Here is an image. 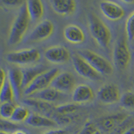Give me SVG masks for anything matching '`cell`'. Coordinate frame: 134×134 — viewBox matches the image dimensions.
Returning <instances> with one entry per match:
<instances>
[{"label":"cell","instance_id":"cell-34","mask_svg":"<svg viewBox=\"0 0 134 134\" xmlns=\"http://www.w3.org/2000/svg\"><path fill=\"white\" fill-rule=\"evenodd\" d=\"M44 134H67L66 131L64 130H52L47 131V132L44 133Z\"/></svg>","mask_w":134,"mask_h":134},{"label":"cell","instance_id":"cell-7","mask_svg":"<svg viewBox=\"0 0 134 134\" xmlns=\"http://www.w3.org/2000/svg\"><path fill=\"white\" fill-rule=\"evenodd\" d=\"M75 70L80 76L92 81H99L101 79L100 74L93 69L85 60L79 55L75 54L72 58Z\"/></svg>","mask_w":134,"mask_h":134},{"label":"cell","instance_id":"cell-2","mask_svg":"<svg viewBox=\"0 0 134 134\" xmlns=\"http://www.w3.org/2000/svg\"><path fill=\"white\" fill-rule=\"evenodd\" d=\"M91 34L100 47L107 48L111 41V33L108 26L94 14L88 17Z\"/></svg>","mask_w":134,"mask_h":134},{"label":"cell","instance_id":"cell-17","mask_svg":"<svg viewBox=\"0 0 134 134\" xmlns=\"http://www.w3.org/2000/svg\"><path fill=\"white\" fill-rule=\"evenodd\" d=\"M127 117L123 114H117L114 115L107 116L100 119L99 124L100 127L105 131L111 132L115 128L124 122Z\"/></svg>","mask_w":134,"mask_h":134},{"label":"cell","instance_id":"cell-6","mask_svg":"<svg viewBox=\"0 0 134 134\" xmlns=\"http://www.w3.org/2000/svg\"><path fill=\"white\" fill-rule=\"evenodd\" d=\"M113 61L117 69L124 70L131 60V52L125 39L120 38L115 43L113 49Z\"/></svg>","mask_w":134,"mask_h":134},{"label":"cell","instance_id":"cell-28","mask_svg":"<svg viewBox=\"0 0 134 134\" xmlns=\"http://www.w3.org/2000/svg\"><path fill=\"white\" fill-rule=\"evenodd\" d=\"M127 37L129 40L132 41L134 40V12L128 17L125 24Z\"/></svg>","mask_w":134,"mask_h":134},{"label":"cell","instance_id":"cell-23","mask_svg":"<svg viewBox=\"0 0 134 134\" xmlns=\"http://www.w3.org/2000/svg\"><path fill=\"white\" fill-rule=\"evenodd\" d=\"M15 97L14 90L9 80H7L3 87H1L0 91V101L1 103H12L14 97Z\"/></svg>","mask_w":134,"mask_h":134},{"label":"cell","instance_id":"cell-1","mask_svg":"<svg viewBox=\"0 0 134 134\" xmlns=\"http://www.w3.org/2000/svg\"><path fill=\"white\" fill-rule=\"evenodd\" d=\"M30 18L26 3L21 5L11 26L8 42L11 45L18 44L24 36L29 26Z\"/></svg>","mask_w":134,"mask_h":134},{"label":"cell","instance_id":"cell-40","mask_svg":"<svg viewBox=\"0 0 134 134\" xmlns=\"http://www.w3.org/2000/svg\"><path fill=\"white\" fill-rule=\"evenodd\" d=\"M133 81H134V75H133Z\"/></svg>","mask_w":134,"mask_h":134},{"label":"cell","instance_id":"cell-24","mask_svg":"<svg viewBox=\"0 0 134 134\" xmlns=\"http://www.w3.org/2000/svg\"><path fill=\"white\" fill-rule=\"evenodd\" d=\"M29 116V111L26 107L23 106H17L10 119L15 123H20L27 120Z\"/></svg>","mask_w":134,"mask_h":134},{"label":"cell","instance_id":"cell-27","mask_svg":"<svg viewBox=\"0 0 134 134\" xmlns=\"http://www.w3.org/2000/svg\"><path fill=\"white\" fill-rule=\"evenodd\" d=\"M78 109V106L75 103H66L58 105L55 109V112L60 115H70Z\"/></svg>","mask_w":134,"mask_h":134},{"label":"cell","instance_id":"cell-19","mask_svg":"<svg viewBox=\"0 0 134 134\" xmlns=\"http://www.w3.org/2000/svg\"><path fill=\"white\" fill-rule=\"evenodd\" d=\"M48 69L46 66L42 65L36 66L27 68L22 70L23 73V88H26L32 83V81L35 79L36 78L42 74L44 72L46 71Z\"/></svg>","mask_w":134,"mask_h":134},{"label":"cell","instance_id":"cell-31","mask_svg":"<svg viewBox=\"0 0 134 134\" xmlns=\"http://www.w3.org/2000/svg\"><path fill=\"white\" fill-rule=\"evenodd\" d=\"M58 114V113H57ZM54 121L57 122V124L64 125L70 123L72 119V117H70V115H60L58 114L54 117Z\"/></svg>","mask_w":134,"mask_h":134},{"label":"cell","instance_id":"cell-8","mask_svg":"<svg viewBox=\"0 0 134 134\" xmlns=\"http://www.w3.org/2000/svg\"><path fill=\"white\" fill-rule=\"evenodd\" d=\"M54 31V25L50 20H45L38 24L27 38L30 42H38L46 40L52 35Z\"/></svg>","mask_w":134,"mask_h":134},{"label":"cell","instance_id":"cell-3","mask_svg":"<svg viewBox=\"0 0 134 134\" xmlns=\"http://www.w3.org/2000/svg\"><path fill=\"white\" fill-rule=\"evenodd\" d=\"M78 54L85 60L100 75H109L113 73V66L106 58L90 50H81Z\"/></svg>","mask_w":134,"mask_h":134},{"label":"cell","instance_id":"cell-35","mask_svg":"<svg viewBox=\"0 0 134 134\" xmlns=\"http://www.w3.org/2000/svg\"><path fill=\"white\" fill-rule=\"evenodd\" d=\"M0 76H1V87H3L5 82H6V74L5 72L4 71L3 69H1V73H0Z\"/></svg>","mask_w":134,"mask_h":134},{"label":"cell","instance_id":"cell-36","mask_svg":"<svg viewBox=\"0 0 134 134\" xmlns=\"http://www.w3.org/2000/svg\"><path fill=\"white\" fill-rule=\"evenodd\" d=\"M123 134H134V125L130 127L126 131L123 133Z\"/></svg>","mask_w":134,"mask_h":134},{"label":"cell","instance_id":"cell-30","mask_svg":"<svg viewBox=\"0 0 134 134\" xmlns=\"http://www.w3.org/2000/svg\"><path fill=\"white\" fill-rule=\"evenodd\" d=\"M97 131V128L93 123H87L79 134H94Z\"/></svg>","mask_w":134,"mask_h":134},{"label":"cell","instance_id":"cell-4","mask_svg":"<svg viewBox=\"0 0 134 134\" xmlns=\"http://www.w3.org/2000/svg\"><path fill=\"white\" fill-rule=\"evenodd\" d=\"M59 70L57 68L51 69L44 72L40 75H38L35 79L24 90V94L27 96H31L32 94L41 91L45 88L50 87L52 81L56 76L59 74Z\"/></svg>","mask_w":134,"mask_h":134},{"label":"cell","instance_id":"cell-15","mask_svg":"<svg viewBox=\"0 0 134 134\" xmlns=\"http://www.w3.org/2000/svg\"><path fill=\"white\" fill-rule=\"evenodd\" d=\"M64 37L72 44H81L85 40L83 31L77 25L69 24L64 30Z\"/></svg>","mask_w":134,"mask_h":134},{"label":"cell","instance_id":"cell-29","mask_svg":"<svg viewBox=\"0 0 134 134\" xmlns=\"http://www.w3.org/2000/svg\"><path fill=\"white\" fill-rule=\"evenodd\" d=\"M131 126V121L129 120L127 117L124 122H122L121 124H119V125H117L115 128L114 130L113 131H111V134H123L124 131H126L128 128Z\"/></svg>","mask_w":134,"mask_h":134},{"label":"cell","instance_id":"cell-16","mask_svg":"<svg viewBox=\"0 0 134 134\" xmlns=\"http://www.w3.org/2000/svg\"><path fill=\"white\" fill-rule=\"evenodd\" d=\"M50 3L53 10L61 15H70L76 9V2L74 0H52Z\"/></svg>","mask_w":134,"mask_h":134},{"label":"cell","instance_id":"cell-33","mask_svg":"<svg viewBox=\"0 0 134 134\" xmlns=\"http://www.w3.org/2000/svg\"><path fill=\"white\" fill-rule=\"evenodd\" d=\"M3 3L8 5H17L19 4H23L24 2L19 0H3Z\"/></svg>","mask_w":134,"mask_h":134},{"label":"cell","instance_id":"cell-9","mask_svg":"<svg viewBox=\"0 0 134 134\" xmlns=\"http://www.w3.org/2000/svg\"><path fill=\"white\" fill-rule=\"evenodd\" d=\"M44 56L48 62L53 64H63L70 60V54L66 48L53 46L44 51Z\"/></svg>","mask_w":134,"mask_h":134},{"label":"cell","instance_id":"cell-25","mask_svg":"<svg viewBox=\"0 0 134 134\" xmlns=\"http://www.w3.org/2000/svg\"><path fill=\"white\" fill-rule=\"evenodd\" d=\"M15 105L12 103H1L0 106V115L2 119L5 120L8 119H11L15 109Z\"/></svg>","mask_w":134,"mask_h":134},{"label":"cell","instance_id":"cell-12","mask_svg":"<svg viewBox=\"0 0 134 134\" xmlns=\"http://www.w3.org/2000/svg\"><path fill=\"white\" fill-rule=\"evenodd\" d=\"M98 99L105 104H113L120 100V93L118 87L113 84L103 86L97 93Z\"/></svg>","mask_w":134,"mask_h":134},{"label":"cell","instance_id":"cell-22","mask_svg":"<svg viewBox=\"0 0 134 134\" xmlns=\"http://www.w3.org/2000/svg\"><path fill=\"white\" fill-rule=\"evenodd\" d=\"M26 123L27 125L33 127H55L57 125V122L54 119H50L49 117L40 115L39 114L33 113L30 115Z\"/></svg>","mask_w":134,"mask_h":134},{"label":"cell","instance_id":"cell-38","mask_svg":"<svg viewBox=\"0 0 134 134\" xmlns=\"http://www.w3.org/2000/svg\"><path fill=\"white\" fill-rule=\"evenodd\" d=\"M0 134H12V133L7 132V131H1Z\"/></svg>","mask_w":134,"mask_h":134},{"label":"cell","instance_id":"cell-14","mask_svg":"<svg viewBox=\"0 0 134 134\" xmlns=\"http://www.w3.org/2000/svg\"><path fill=\"white\" fill-rule=\"evenodd\" d=\"M8 80L14 90L15 97L17 99H20L23 88L22 70L16 68L10 69L8 71Z\"/></svg>","mask_w":134,"mask_h":134},{"label":"cell","instance_id":"cell-37","mask_svg":"<svg viewBox=\"0 0 134 134\" xmlns=\"http://www.w3.org/2000/svg\"><path fill=\"white\" fill-rule=\"evenodd\" d=\"M12 134H27V133L24 131H22V130H18V131H15L12 133Z\"/></svg>","mask_w":134,"mask_h":134},{"label":"cell","instance_id":"cell-20","mask_svg":"<svg viewBox=\"0 0 134 134\" xmlns=\"http://www.w3.org/2000/svg\"><path fill=\"white\" fill-rule=\"evenodd\" d=\"M24 103L27 106H30L35 109L37 111L42 112V113L50 114L55 111V109L53 105L50 103L45 102L39 99H34V98H28L23 100Z\"/></svg>","mask_w":134,"mask_h":134},{"label":"cell","instance_id":"cell-5","mask_svg":"<svg viewBox=\"0 0 134 134\" xmlns=\"http://www.w3.org/2000/svg\"><path fill=\"white\" fill-rule=\"evenodd\" d=\"M6 58L9 63L12 64L25 65L36 63L40 60V53L36 49H24L9 52L7 55Z\"/></svg>","mask_w":134,"mask_h":134},{"label":"cell","instance_id":"cell-26","mask_svg":"<svg viewBox=\"0 0 134 134\" xmlns=\"http://www.w3.org/2000/svg\"><path fill=\"white\" fill-rule=\"evenodd\" d=\"M120 104L126 109H134V93L131 91L125 92L120 98Z\"/></svg>","mask_w":134,"mask_h":134},{"label":"cell","instance_id":"cell-11","mask_svg":"<svg viewBox=\"0 0 134 134\" xmlns=\"http://www.w3.org/2000/svg\"><path fill=\"white\" fill-rule=\"evenodd\" d=\"M99 7L104 16L111 21H117L125 15L124 8L115 2L103 1L100 2Z\"/></svg>","mask_w":134,"mask_h":134},{"label":"cell","instance_id":"cell-13","mask_svg":"<svg viewBox=\"0 0 134 134\" xmlns=\"http://www.w3.org/2000/svg\"><path fill=\"white\" fill-rule=\"evenodd\" d=\"M94 94L92 88L87 85L82 84L74 88L72 100L75 103H84L93 100Z\"/></svg>","mask_w":134,"mask_h":134},{"label":"cell","instance_id":"cell-18","mask_svg":"<svg viewBox=\"0 0 134 134\" xmlns=\"http://www.w3.org/2000/svg\"><path fill=\"white\" fill-rule=\"evenodd\" d=\"M31 97H32L31 98L39 99V100H43L45 102L52 103L59 100L63 97V93H60L54 88L50 87L41 91L37 92V93L32 94Z\"/></svg>","mask_w":134,"mask_h":134},{"label":"cell","instance_id":"cell-39","mask_svg":"<svg viewBox=\"0 0 134 134\" xmlns=\"http://www.w3.org/2000/svg\"><path fill=\"white\" fill-rule=\"evenodd\" d=\"M94 134H103V133H101V132H100V131H99V130H98V131H97L96 133H94Z\"/></svg>","mask_w":134,"mask_h":134},{"label":"cell","instance_id":"cell-10","mask_svg":"<svg viewBox=\"0 0 134 134\" xmlns=\"http://www.w3.org/2000/svg\"><path fill=\"white\" fill-rule=\"evenodd\" d=\"M75 86V78L71 73L68 72H63L58 74L50 85V87L60 93L70 91L73 89Z\"/></svg>","mask_w":134,"mask_h":134},{"label":"cell","instance_id":"cell-21","mask_svg":"<svg viewBox=\"0 0 134 134\" xmlns=\"http://www.w3.org/2000/svg\"><path fill=\"white\" fill-rule=\"evenodd\" d=\"M27 12L32 21H38L44 14L43 3L40 0H29L26 2Z\"/></svg>","mask_w":134,"mask_h":134},{"label":"cell","instance_id":"cell-32","mask_svg":"<svg viewBox=\"0 0 134 134\" xmlns=\"http://www.w3.org/2000/svg\"><path fill=\"white\" fill-rule=\"evenodd\" d=\"M17 127H18V126L14 124L7 121L6 120H3V119H1V129H2V131L9 132L8 130H15Z\"/></svg>","mask_w":134,"mask_h":134}]
</instances>
